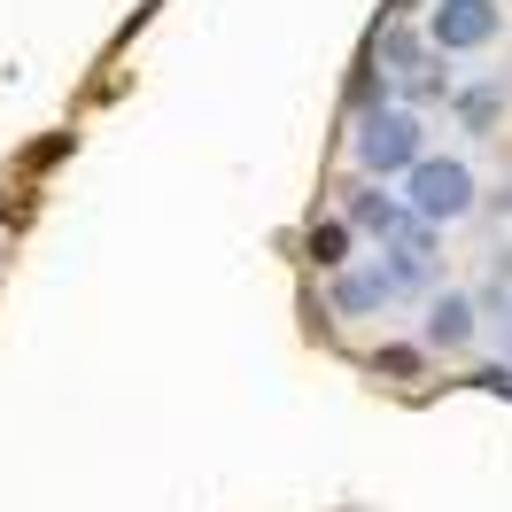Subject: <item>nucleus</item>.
I'll use <instances>...</instances> for the list:
<instances>
[{"mask_svg":"<svg viewBox=\"0 0 512 512\" xmlns=\"http://www.w3.org/2000/svg\"><path fill=\"white\" fill-rule=\"evenodd\" d=\"M427 156V125H419V109H365L357 117V171L365 179H404L412 163Z\"/></svg>","mask_w":512,"mask_h":512,"instance_id":"1","label":"nucleus"},{"mask_svg":"<svg viewBox=\"0 0 512 512\" xmlns=\"http://www.w3.org/2000/svg\"><path fill=\"white\" fill-rule=\"evenodd\" d=\"M404 210H412L419 225H458L474 210V171L458 156H419L412 171H404Z\"/></svg>","mask_w":512,"mask_h":512,"instance_id":"2","label":"nucleus"},{"mask_svg":"<svg viewBox=\"0 0 512 512\" xmlns=\"http://www.w3.org/2000/svg\"><path fill=\"white\" fill-rule=\"evenodd\" d=\"M497 32H505V8L497 0H435L427 8V47L435 55H481Z\"/></svg>","mask_w":512,"mask_h":512,"instance_id":"3","label":"nucleus"},{"mask_svg":"<svg viewBox=\"0 0 512 512\" xmlns=\"http://www.w3.org/2000/svg\"><path fill=\"white\" fill-rule=\"evenodd\" d=\"M505 109H512V78L505 70H489V78H474V86H450V117H458L466 140H489V132L505 125Z\"/></svg>","mask_w":512,"mask_h":512,"instance_id":"4","label":"nucleus"},{"mask_svg":"<svg viewBox=\"0 0 512 512\" xmlns=\"http://www.w3.org/2000/svg\"><path fill=\"white\" fill-rule=\"evenodd\" d=\"M350 233H381V241H396V233H404V225H412V210H404V202H396V194H381V179H357L350 187Z\"/></svg>","mask_w":512,"mask_h":512,"instance_id":"5","label":"nucleus"},{"mask_svg":"<svg viewBox=\"0 0 512 512\" xmlns=\"http://www.w3.org/2000/svg\"><path fill=\"white\" fill-rule=\"evenodd\" d=\"M381 303H396V288L381 280V264H342V272H334V311H342V319H365V311H381Z\"/></svg>","mask_w":512,"mask_h":512,"instance_id":"6","label":"nucleus"},{"mask_svg":"<svg viewBox=\"0 0 512 512\" xmlns=\"http://www.w3.org/2000/svg\"><path fill=\"white\" fill-rule=\"evenodd\" d=\"M474 295H435V303H427V342H419V350H466V342H474Z\"/></svg>","mask_w":512,"mask_h":512,"instance_id":"7","label":"nucleus"},{"mask_svg":"<svg viewBox=\"0 0 512 512\" xmlns=\"http://www.w3.org/2000/svg\"><path fill=\"white\" fill-rule=\"evenodd\" d=\"M419 63H427V32H412L404 16H388L381 47H373V70H388V78H412Z\"/></svg>","mask_w":512,"mask_h":512,"instance_id":"8","label":"nucleus"},{"mask_svg":"<svg viewBox=\"0 0 512 512\" xmlns=\"http://www.w3.org/2000/svg\"><path fill=\"white\" fill-rule=\"evenodd\" d=\"M373 373H381V381H419V373H427V350H419V342H381V350H373Z\"/></svg>","mask_w":512,"mask_h":512,"instance_id":"9","label":"nucleus"},{"mask_svg":"<svg viewBox=\"0 0 512 512\" xmlns=\"http://www.w3.org/2000/svg\"><path fill=\"white\" fill-rule=\"evenodd\" d=\"M450 86H458V78H450L443 63H419L412 78H396V94L412 101V109H427V101H450Z\"/></svg>","mask_w":512,"mask_h":512,"instance_id":"10","label":"nucleus"},{"mask_svg":"<svg viewBox=\"0 0 512 512\" xmlns=\"http://www.w3.org/2000/svg\"><path fill=\"white\" fill-rule=\"evenodd\" d=\"M311 264H319V272H342V264H350V225L342 218L311 225Z\"/></svg>","mask_w":512,"mask_h":512,"instance_id":"11","label":"nucleus"},{"mask_svg":"<svg viewBox=\"0 0 512 512\" xmlns=\"http://www.w3.org/2000/svg\"><path fill=\"white\" fill-rule=\"evenodd\" d=\"M388 101H396V78H388V70H357L350 78V109L357 117H365V109H388Z\"/></svg>","mask_w":512,"mask_h":512,"instance_id":"12","label":"nucleus"},{"mask_svg":"<svg viewBox=\"0 0 512 512\" xmlns=\"http://www.w3.org/2000/svg\"><path fill=\"white\" fill-rule=\"evenodd\" d=\"M474 381H481V388H489V396H512V365H481Z\"/></svg>","mask_w":512,"mask_h":512,"instance_id":"13","label":"nucleus"},{"mask_svg":"<svg viewBox=\"0 0 512 512\" xmlns=\"http://www.w3.org/2000/svg\"><path fill=\"white\" fill-rule=\"evenodd\" d=\"M489 288H497V295H512V249L497 256V280H489Z\"/></svg>","mask_w":512,"mask_h":512,"instance_id":"14","label":"nucleus"},{"mask_svg":"<svg viewBox=\"0 0 512 512\" xmlns=\"http://www.w3.org/2000/svg\"><path fill=\"white\" fill-rule=\"evenodd\" d=\"M489 210H497V218H512V179H505L497 194H489Z\"/></svg>","mask_w":512,"mask_h":512,"instance_id":"15","label":"nucleus"},{"mask_svg":"<svg viewBox=\"0 0 512 512\" xmlns=\"http://www.w3.org/2000/svg\"><path fill=\"white\" fill-rule=\"evenodd\" d=\"M412 8H419V0H388V8H381V16H412Z\"/></svg>","mask_w":512,"mask_h":512,"instance_id":"16","label":"nucleus"}]
</instances>
